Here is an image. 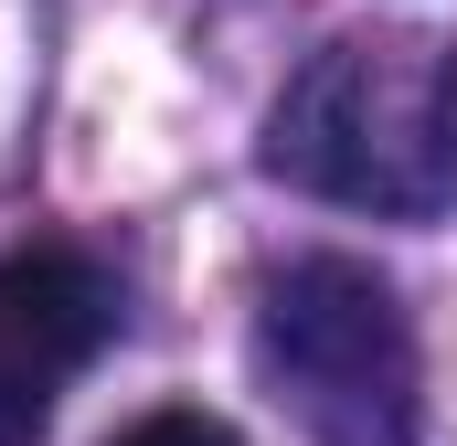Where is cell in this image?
<instances>
[{
	"mask_svg": "<svg viewBox=\"0 0 457 446\" xmlns=\"http://www.w3.org/2000/svg\"><path fill=\"white\" fill-rule=\"evenodd\" d=\"M266 170L383 223H457V43L351 32L266 117Z\"/></svg>",
	"mask_w": 457,
	"mask_h": 446,
	"instance_id": "6da1fadb",
	"label": "cell"
},
{
	"mask_svg": "<svg viewBox=\"0 0 457 446\" xmlns=\"http://www.w3.org/2000/svg\"><path fill=\"white\" fill-rule=\"evenodd\" d=\"M255 372L320 446H415L426 415V351L361 255H298L255 298Z\"/></svg>",
	"mask_w": 457,
	"mask_h": 446,
	"instance_id": "7a4b0ae2",
	"label": "cell"
},
{
	"mask_svg": "<svg viewBox=\"0 0 457 446\" xmlns=\"http://www.w3.org/2000/svg\"><path fill=\"white\" fill-rule=\"evenodd\" d=\"M117 298L86 255H0V446L43 436V415L64 404V383L96 361Z\"/></svg>",
	"mask_w": 457,
	"mask_h": 446,
	"instance_id": "3957f363",
	"label": "cell"
},
{
	"mask_svg": "<svg viewBox=\"0 0 457 446\" xmlns=\"http://www.w3.org/2000/svg\"><path fill=\"white\" fill-rule=\"evenodd\" d=\"M117 446H245V436H234L224 415H192V404H170V415H138Z\"/></svg>",
	"mask_w": 457,
	"mask_h": 446,
	"instance_id": "277c9868",
	"label": "cell"
}]
</instances>
